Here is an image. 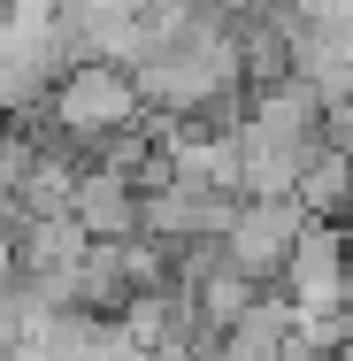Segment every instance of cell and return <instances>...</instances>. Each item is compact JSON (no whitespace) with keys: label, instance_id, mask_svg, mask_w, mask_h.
I'll list each match as a JSON object with an SVG mask.
<instances>
[{"label":"cell","instance_id":"1","mask_svg":"<svg viewBox=\"0 0 353 361\" xmlns=\"http://www.w3.org/2000/svg\"><path fill=\"white\" fill-rule=\"evenodd\" d=\"M47 116H54V131L70 146H92L116 139V131H131L146 108H139V85L123 62H70V70L54 77V92H47Z\"/></svg>","mask_w":353,"mask_h":361},{"label":"cell","instance_id":"2","mask_svg":"<svg viewBox=\"0 0 353 361\" xmlns=\"http://www.w3.org/2000/svg\"><path fill=\"white\" fill-rule=\"evenodd\" d=\"M299 231H307V208H299V200H238V216H230V231L215 238V254H223L238 277L269 285V277H284Z\"/></svg>","mask_w":353,"mask_h":361},{"label":"cell","instance_id":"3","mask_svg":"<svg viewBox=\"0 0 353 361\" xmlns=\"http://www.w3.org/2000/svg\"><path fill=\"white\" fill-rule=\"evenodd\" d=\"M284 285H292V307L315 315V307H353V262H346V238L307 223L292 262H284Z\"/></svg>","mask_w":353,"mask_h":361},{"label":"cell","instance_id":"4","mask_svg":"<svg viewBox=\"0 0 353 361\" xmlns=\"http://www.w3.org/2000/svg\"><path fill=\"white\" fill-rule=\"evenodd\" d=\"M70 216L85 223V238H131L139 231V185L123 169L85 161L77 169V192H70Z\"/></svg>","mask_w":353,"mask_h":361},{"label":"cell","instance_id":"5","mask_svg":"<svg viewBox=\"0 0 353 361\" xmlns=\"http://www.w3.org/2000/svg\"><path fill=\"white\" fill-rule=\"evenodd\" d=\"M292 200L307 208V223H315V216H346V208H353V146L315 139V146H307V161H299Z\"/></svg>","mask_w":353,"mask_h":361},{"label":"cell","instance_id":"6","mask_svg":"<svg viewBox=\"0 0 353 361\" xmlns=\"http://www.w3.org/2000/svg\"><path fill=\"white\" fill-rule=\"evenodd\" d=\"M346 238H353V208H346Z\"/></svg>","mask_w":353,"mask_h":361}]
</instances>
